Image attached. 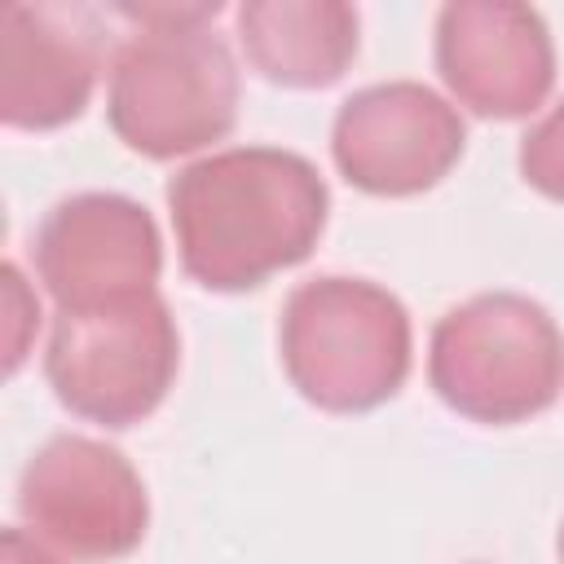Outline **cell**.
<instances>
[{
	"label": "cell",
	"instance_id": "6da1fadb",
	"mask_svg": "<svg viewBox=\"0 0 564 564\" xmlns=\"http://www.w3.org/2000/svg\"><path fill=\"white\" fill-rule=\"evenodd\" d=\"M176 256L203 291H251L313 256L330 194L322 172L278 145H234L167 181Z\"/></svg>",
	"mask_w": 564,
	"mask_h": 564
},
{
	"label": "cell",
	"instance_id": "7a4b0ae2",
	"mask_svg": "<svg viewBox=\"0 0 564 564\" xmlns=\"http://www.w3.org/2000/svg\"><path fill=\"white\" fill-rule=\"evenodd\" d=\"M123 40L110 53V132L145 159H181L234 132L238 62L216 35L220 4H115Z\"/></svg>",
	"mask_w": 564,
	"mask_h": 564
},
{
	"label": "cell",
	"instance_id": "3957f363",
	"mask_svg": "<svg viewBox=\"0 0 564 564\" xmlns=\"http://www.w3.org/2000/svg\"><path fill=\"white\" fill-rule=\"evenodd\" d=\"M410 313L366 278L300 282L278 322V357L291 388L326 414H366L392 401L410 375Z\"/></svg>",
	"mask_w": 564,
	"mask_h": 564
},
{
	"label": "cell",
	"instance_id": "277c9868",
	"mask_svg": "<svg viewBox=\"0 0 564 564\" xmlns=\"http://www.w3.org/2000/svg\"><path fill=\"white\" fill-rule=\"evenodd\" d=\"M427 383L471 423H524L555 405L564 388V335L529 295H471L436 322L427 344Z\"/></svg>",
	"mask_w": 564,
	"mask_h": 564
},
{
	"label": "cell",
	"instance_id": "5b68a950",
	"mask_svg": "<svg viewBox=\"0 0 564 564\" xmlns=\"http://www.w3.org/2000/svg\"><path fill=\"white\" fill-rule=\"evenodd\" d=\"M181 370V330L163 295L62 313L48 326L44 379L84 423L132 427L150 419Z\"/></svg>",
	"mask_w": 564,
	"mask_h": 564
},
{
	"label": "cell",
	"instance_id": "8992f818",
	"mask_svg": "<svg viewBox=\"0 0 564 564\" xmlns=\"http://www.w3.org/2000/svg\"><path fill=\"white\" fill-rule=\"evenodd\" d=\"M18 516L70 564H110L141 546L150 498L137 467L106 441L48 436L18 476Z\"/></svg>",
	"mask_w": 564,
	"mask_h": 564
},
{
	"label": "cell",
	"instance_id": "52a82bcc",
	"mask_svg": "<svg viewBox=\"0 0 564 564\" xmlns=\"http://www.w3.org/2000/svg\"><path fill=\"white\" fill-rule=\"evenodd\" d=\"M163 242L154 216L110 189H88L53 203L35 229V278L62 313L115 308L159 295Z\"/></svg>",
	"mask_w": 564,
	"mask_h": 564
},
{
	"label": "cell",
	"instance_id": "ba28073f",
	"mask_svg": "<svg viewBox=\"0 0 564 564\" xmlns=\"http://www.w3.org/2000/svg\"><path fill=\"white\" fill-rule=\"evenodd\" d=\"M467 128L449 97L414 79L357 88L330 123V154L348 185L375 198H410L449 176Z\"/></svg>",
	"mask_w": 564,
	"mask_h": 564
},
{
	"label": "cell",
	"instance_id": "9c48e42d",
	"mask_svg": "<svg viewBox=\"0 0 564 564\" xmlns=\"http://www.w3.org/2000/svg\"><path fill=\"white\" fill-rule=\"evenodd\" d=\"M436 70L463 110L524 119L551 97L555 44L529 4L454 0L436 13Z\"/></svg>",
	"mask_w": 564,
	"mask_h": 564
},
{
	"label": "cell",
	"instance_id": "30bf717a",
	"mask_svg": "<svg viewBox=\"0 0 564 564\" xmlns=\"http://www.w3.org/2000/svg\"><path fill=\"white\" fill-rule=\"evenodd\" d=\"M106 62L97 9H0V119L18 132H53L84 115Z\"/></svg>",
	"mask_w": 564,
	"mask_h": 564
},
{
	"label": "cell",
	"instance_id": "8fae6325",
	"mask_svg": "<svg viewBox=\"0 0 564 564\" xmlns=\"http://www.w3.org/2000/svg\"><path fill=\"white\" fill-rule=\"evenodd\" d=\"M247 66L278 88H330L357 57L361 18L344 0H251L234 13Z\"/></svg>",
	"mask_w": 564,
	"mask_h": 564
},
{
	"label": "cell",
	"instance_id": "7c38bea8",
	"mask_svg": "<svg viewBox=\"0 0 564 564\" xmlns=\"http://www.w3.org/2000/svg\"><path fill=\"white\" fill-rule=\"evenodd\" d=\"M516 163L524 185H533L542 198L564 203V97L524 132Z\"/></svg>",
	"mask_w": 564,
	"mask_h": 564
},
{
	"label": "cell",
	"instance_id": "4fadbf2b",
	"mask_svg": "<svg viewBox=\"0 0 564 564\" xmlns=\"http://www.w3.org/2000/svg\"><path fill=\"white\" fill-rule=\"evenodd\" d=\"M0 282H4V370L13 375L26 357L35 326H40V304H35L31 286L22 282V269L13 260L0 269Z\"/></svg>",
	"mask_w": 564,
	"mask_h": 564
},
{
	"label": "cell",
	"instance_id": "5bb4252c",
	"mask_svg": "<svg viewBox=\"0 0 564 564\" xmlns=\"http://www.w3.org/2000/svg\"><path fill=\"white\" fill-rule=\"evenodd\" d=\"M0 564H66V560L57 551H48L35 533L4 529V538H0Z\"/></svg>",
	"mask_w": 564,
	"mask_h": 564
},
{
	"label": "cell",
	"instance_id": "9a60e30c",
	"mask_svg": "<svg viewBox=\"0 0 564 564\" xmlns=\"http://www.w3.org/2000/svg\"><path fill=\"white\" fill-rule=\"evenodd\" d=\"M555 551H560V564H564V524H560V542H555Z\"/></svg>",
	"mask_w": 564,
	"mask_h": 564
}]
</instances>
